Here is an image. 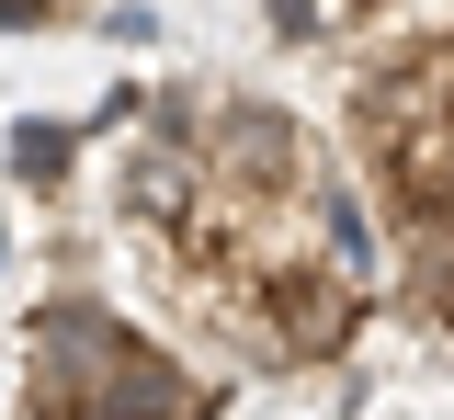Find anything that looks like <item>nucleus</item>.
<instances>
[{
	"instance_id": "nucleus-6",
	"label": "nucleus",
	"mask_w": 454,
	"mask_h": 420,
	"mask_svg": "<svg viewBox=\"0 0 454 420\" xmlns=\"http://www.w3.org/2000/svg\"><path fill=\"white\" fill-rule=\"evenodd\" d=\"M262 12H273L284 46H318V35H330V12H318V0H262Z\"/></svg>"
},
{
	"instance_id": "nucleus-4",
	"label": "nucleus",
	"mask_w": 454,
	"mask_h": 420,
	"mask_svg": "<svg viewBox=\"0 0 454 420\" xmlns=\"http://www.w3.org/2000/svg\"><path fill=\"white\" fill-rule=\"evenodd\" d=\"M68 159H80V125H46V114H23V125H12V182H23V193H46V205H57Z\"/></svg>"
},
{
	"instance_id": "nucleus-2",
	"label": "nucleus",
	"mask_w": 454,
	"mask_h": 420,
	"mask_svg": "<svg viewBox=\"0 0 454 420\" xmlns=\"http://www.w3.org/2000/svg\"><path fill=\"white\" fill-rule=\"evenodd\" d=\"M216 409H227L216 375H193L170 341H148V330H137V341H125V353H114L57 420H216Z\"/></svg>"
},
{
	"instance_id": "nucleus-1",
	"label": "nucleus",
	"mask_w": 454,
	"mask_h": 420,
	"mask_svg": "<svg viewBox=\"0 0 454 420\" xmlns=\"http://www.w3.org/2000/svg\"><path fill=\"white\" fill-rule=\"evenodd\" d=\"M193 171H205V193H216V205L273 216V205H295V193H307L318 148H307V114H284V103H262V91H216V103H205V125H193Z\"/></svg>"
},
{
	"instance_id": "nucleus-7",
	"label": "nucleus",
	"mask_w": 454,
	"mask_h": 420,
	"mask_svg": "<svg viewBox=\"0 0 454 420\" xmlns=\"http://www.w3.org/2000/svg\"><path fill=\"white\" fill-rule=\"evenodd\" d=\"M46 12H68V0H0V23H46Z\"/></svg>"
},
{
	"instance_id": "nucleus-5",
	"label": "nucleus",
	"mask_w": 454,
	"mask_h": 420,
	"mask_svg": "<svg viewBox=\"0 0 454 420\" xmlns=\"http://www.w3.org/2000/svg\"><path fill=\"white\" fill-rule=\"evenodd\" d=\"M397 261H409V284H397V296H409V330L432 341V330H443V239H397Z\"/></svg>"
},
{
	"instance_id": "nucleus-3",
	"label": "nucleus",
	"mask_w": 454,
	"mask_h": 420,
	"mask_svg": "<svg viewBox=\"0 0 454 420\" xmlns=\"http://www.w3.org/2000/svg\"><path fill=\"white\" fill-rule=\"evenodd\" d=\"M114 216H125V239H148V250H170L193 216H205V171L182 159V148H125V171H114Z\"/></svg>"
}]
</instances>
